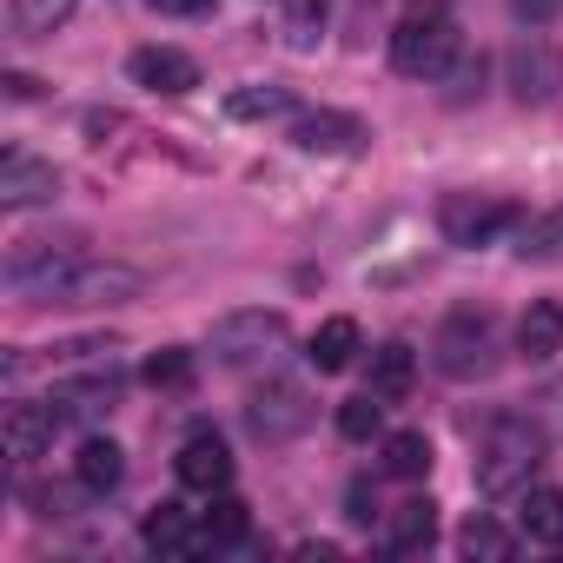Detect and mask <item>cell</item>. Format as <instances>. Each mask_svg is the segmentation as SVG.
<instances>
[{"instance_id":"6da1fadb","label":"cell","mask_w":563,"mask_h":563,"mask_svg":"<svg viewBox=\"0 0 563 563\" xmlns=\"http://www.w3.org/2000/svg\"><path fill=\"white\" fill-rule=\"evenodd\" d=\"M87 265V239L80 232H34V239H21L14 252H8V286L27 299V306H47V299H60L67 292V278Z\"/></svg>"},{"instance_id":"7a4b0ae2","label":"cell","mask_w":563,"mask_h":563,"mask_svg":"<svg viewBox=\"0 0 563 563\" xmlns=\"http://www.w3.org/2000/svg\"><path fill=\"white\" fill-rule=\"evenodd\" d=\"M451 60H457V21H451V8H438V0L405 8L398 27H391V67L405 80H438V74H451Z\"/></svg>"},{"instance_id":"3957f363","label":"cell","mask_w":563,"mask_h":563,"mask_svg":"<svg viewBox=\"0 0 563 563\" xmlns=\"http://www.w3.org/2000/svg\"><path fill=\"white\" fill-rule=\"evenodd\" d=\"M543 451V431L530 418H497L477 444V490L484 497H510V490H530V464Z\"/></svg>"},{"instance_id":"277c9868","label":"cell","mask_w":563,"mask_h":563,"mask_svg":"<svg viewBox=\"0 0 563 563\" xmlns=\"http://www.w3.org/2000/svg\"><path fill=\"white\" fill-rule=\"evenodd\" d=\"M431 358H438V372L444 378H490V365H497V319L484 312V306H464V312H451L444 325H438V339H431Z\"/></svg>"},{"instance_id":"5b68a950","label":"cell","mask_w":563,"mask_h":563,"mask_svg":"<svg viewBox=\"0 0 563 563\" xmlns=\"http://www.w3.org/2000/svg\"><path fill=\"white\" fill-rule=\"evenodd\" d=\"M286 339H292L286 312H265V306L225 312V319L212 325V358H219V365H265V358L286 352Z\"/></svg>"},{"instance_id":"8992f818","label":"cell","mask_w":563,"mask_h":563,"mask_svg":"<svg viewBox=\"0 0 563 563\" xmlns=\"http://www.w3.org/2000/svg\"><path fill=\"white\" fill-rule=\"evenodd\" d=\"M517 225H523V212L510 199H490V192H444L438 199V232L451 245H490Z\"/></svg>"},{"instance_id":"52a82bcc","label":"cell","mask_w":563,"mask_h":563,"mask_svg":"<svg viewBox=\"0 0 563 563\" xmlns=\"http://www.w3.org/2000/svg\"><path fill=\"white\" fill-rule=\"evenodd\" d=\"M306 424H312V398L292 378H272L245 398V431L258 444H292V438H306Z\"/></svg>"},{"instance_id":"ba28073f","label":"cell","mask_w":563,"mask_h":563,"mask_svg":"<svg viewBox=\"0 0 563 563\" xmlns=\"http://www.w3.org/2000/svg\"><path fill=\"white\" fill-rule=\"evenodd\" d=\"M556 87H563V54H556L543 34H523V41L510 47V93H517L523 107H543Z\"/></svg>"},{"instance_id":"9c48e42d","label":"cell","mask_w":563,"mask_h":563,"mask_svg":"<svg viewBox=\"0 0 563 563\" xmlns=\"http://www.w3.org/2000/svg\"><path fill=\"white\" fill-rule=\"evenodd\" d=\"M140 286L146 278L133 272V265H80L74 278H67V292L54 299V306H126V299H140Z\"/></svg>"},{"instance_id":"30bf717a","label":"cell","mask_w":563,"mask_h":563,"mask_svg":"<svg viewBox=\"0 0 563 563\" xmlns=\"http://www.w3.org/2000/svg\"><path fill=\"white\" fill-rule=\"evenodd\" d=\"M372 133H365V120H352V113H332V107H319V113H299L292 120V146L299 153H325V159H339V153H358Z\"/></svg>"},{"instance_id":"8fae6325","label":"cell","mask_w":563,"mask_h":563,"mask_svg":"<svg viewBox=\"0 0 563 563\" xmlns=\"http://www.w3.org/2000/svg\"><path fill=\"white\" fill-rule=\"evenodd\" d=\"M173 471H179V484H186V490H206V497H219V490L232 484V451H225L212 431H192V438L179 444Z\"/></svg>"},{"instance_id":"7c38bea8","label":"cell","mask_w":563,"mask_h":563,"mask_svg":"<svg viewBox=\"0 0 563 563\" xmlns=\"http://www.w3.org/2000/svg\"><path fill=\"white\" fill-rule=\"evenodd\" d=\"M54 192H60V173L47 159H34V153H8V159H0V206H8V212H27V206H41Z\"/></svg>"},{"instance_id":"4fadbf2b","label":"cell","mask_w":563,"mask_h":563,"mask_svg":"<svg viewBox=\"0 0 563 563\" xmlns=\"http://www.w3.org/2000/svg\"><path fill=\"white\" fill-rule=\"evenodd\" d=\"M126 74H133V87H146V93H192V87H199V60L179 54V47H140V54L126 60Z\"/></svg>"},{"instance_id":"5bb4252c","label":"cell","mask_w":563,"mask_h":563,"mask_svg":"<svg viewBox=\"0 0 563 563\" xmlns=\"http://www.w3.org/2000/svg\"><path fill=\"white\" fill-rule=\"evenodd\" d=\"M54 431H60V411H54V405H8V418H0V438H8V457H14V464L47 457Z\"/></svg>"},{"instance_id":"9a60e30c","label":"cell","mask_w":563,"mask_h":563,"mask_svg":"<svg viewBox=\"0 0 563 563\" xmlns=\"http://www.w3.org/2000/svg\"><path fill=\"white\" fill-rule=\"evenodd\" d=\"M47 405L60 411V424H67V418H100V411H113V405H120V372H87V378H60V385L47 391Z\"/></svg>"},{"instance_id":"2e32d148","label":"cell","mask_w":563,"mask_h":563,"mask_svg":"<svg viewBox=\"0 0 563 563\" xmlns=\"http://www.w3.org/2000/svg\"><path fill=\"white\" fill-rule=\"evenodd\" d=\"M140 543L159 550V556H192V550H206V530H192V517L179 504H159V510H146Z\"/></svg>"},{"instance_id":"e0dca14e","label":"cell","mask_w":563,"mask_h":563,"mask_svg":"<svg viewBox=\"0 0 563 563\" xmlns=\"http://www.w3.org/2000/svg\"><path fill=\"white\" fill-rule=\"evenodd\" d=\"M517 352H523L530 365H543V358L563 352V306H556V299H537V306L517 319Z\"/></svg>"},{"instance_id":"ac0fdd59","label":"cell","mask_w":563,"mask_h":563,"mask_svg":"<svg viewBox=\"0 0 563 563\" xmlns=\"http://www.w3.org/2000/svg\"><path fill=\"white\" fill-rule=\"evenodd\" d=\"M74 477H80V490L107 497V490H120V477H126V451H120L113 438H87L80 457H74Z\"/></svg>"},{"instance_id":"d6986e66","label":"cell","mask_w":563,"mask_h":563,"mask_svg":"<svg viewBox=\"0 0 563 563\" xmlns=\"http://www.w3.org/2000/svg\"><path fill=\"white\" fill-rule=\"evenodd\" d=\"M438 537V504L431 497H405L391 517H385V543L398 550V556H411V550H424Z\"/></svg>"},{"instance_id":"ffe728a7","label":"cell","mask_w":563,"mask_h":563,"mask_svg":"<svg viewBox=\"0 0 563 563\" xmlns=\"http://www.w3.org/2000/svg\"><path fill=\"white\" fill-rule=\"evenodd\" d=\"M517 523L530 543H563V490L556 484H530L517 504Z\"/></svg>"},{"instance_id":"44dd1931","label":"cell","mask_w":563,"mask_h":563,"mask_svg":"<svg viewBox=\"0 0 563 563\" xmlns=\"http://www.w3.org/2000/svg\"><path fill=\"white\" fill-rule=\"evenodd\" d=\"M358 352H365V332H358V319H325V325L312 332V352H306V358H312L319 372H345Z\"/></svg>"},{"instance_id":"7402d4cb","label":"cell","mask_w":563,"mask_h":563,"mask_svg":"<svg viewBox=\"0 0 563 563\" xmlns=\"http://www.w3.org/2000/svg\"><path fill=\"white\" fill-rule=\"evenodd\" d=\"M411 372H418V352H411L405 339H391V345L372 352V391H378L385 405H398V398L411 391Z\"/></svg>"},{"instance_id":"603a6c76","label":"cell","mask_w":563,"mask_h":563,"mask_svg":"<svg viewBox=\"0 0 563 563\" xmlns=\"http://www.w3.org/2000/svg\"><path fill=\"white\" fill-rule=\"evenodd\" d=\"M378 471H385V477H398V484H418V477L431 471V438H424V431H391V438H385Z\"/></svg>"},{"instance_id":"cb8c5ba5","label":"cell","mask_w":563,"mask_h":563,"mask_svg":"<svg viewBox=\"0 0 563 563\" xmlns=\"http://www.w3.org/2000/svg\"><path fill=\"white\" fill-rule=\"evenodd\" d=\"M457 550H464V556H484V563H504V556L517 550V537H510L497 517H484V510H477V517H464V530H457Z\"/></svg>"},{"instance_id":"d4e9b609","label":"cell","mask_w":563,"mask_h":563,"mask_svg":"<svg viewBox=\"0 0 563 563\" xmlns=\"http://www.w3.org/2000/svg\"><path fill=\"white\" fill-rule=\"evenodd\" d=\"M517 258H563V206L517 225Z\"/></svg>"},{"instance_id":"484cf974","label":"cell","mask_w":563,"mask_h":563,"mask_svg":"<svg viewBox=\"0 0 563 563\" xmlns=\"http://www.w3.org/2000/svg\"><path fill=\"white\" fill-rule=\"evenodd\" d=\"M225 113L232 120H278V113H292V93L286 87H239V93H225Z\"/></svg>"},{"instance_id":"4316f807","label":"cell","mask_w":563,"mask_h":563,"mask_svg":"<svg viewBox=\"0 0 563 563\" xmlns=\"http://www.w3.org/2000/svg\"><path fill=\"white\" fill-rule=\"evenodd\" d=\"M146 385H153V391H186V385H192V352L159 345V352L146 358Z\"/></svg>"},{"instance_id":"83f0119b","label":"cell","mask_w":563,"mask_h":563,"mask_svg":"<svg viewBox=\"0 0 563 563\" xmlns=\"http://www.w3.org/2000/svg\"><path fill=\"white\" fill-rule=\"evenodd\" d=\"M378 418H385V398H378V391H358V398H345V405H339V431H345L352 444L378 438Z\"/></svg>"},{"instance_id":"f1b7e54d","label":"cell","mask_w":563,"mask_h":563,"mask_svg":"<svg viewBox=\"0 0 563 563\" xmlns=\"http://www.w3.org/2000/svg\"><path fill=\"white\" fill-rule=\"evenodd\" d=\"M8 14H14L21 34H54L74 14V0H8Z\"/></svg>"},{"instance_id":"f546056e","label":"cell","mask_w":563,"mask_h":563,"mask_svg":"<svg viewBox=\"0 0 563 563\" xmlns=\"http://www.w3.org/2000/svg\"><path fill=\"white\" fill-rule=\"evenodd\" d=\"M245 530H252V517H245V504L219 490V504L206 510V543H245Z\"/></svg>"},{"instance_id":"4dcf8cb0","label":"cell","mask_w":563,"mask_h":563,"mask_svg":"<svg viewBox=\"0 0 563 563\" xmlns=\"http://www.w3.org/2000/svg\"><path fill=\"white\" fill-rule=\"evenodd\" d=\"M530 424H537L550 444H563V378H550V385L530 398Z\"/></svg>"},{"instance_id":"1f68e13d","label":"cell","mask_w":563,"mask_h":563,"mask_svg":"<svg viewBox=\"0 0 563 563\" xmlns=\"http://www.w3.org/2000/svg\"><path fill=\"white\" fill-rule=\"evenodd\" d=\"M219 0H153V14H173V21H192V14H212Z\"/></svg>"},{"instance_id":"d6a6232c","label":"cell","mask_w":563,"mask_h":563,"mask_svg":"<svg viewBox=\"0 0 563 563\" xmlns=\"http://www.w3.org/2000/svg\"><path fill=\"white\" fill-rule=\"evenodd\" d=\"M0 87H8V100H34V93H41V80H34V74H8Z\"/></svg>"},{"instance_id":"836d02e7","label":"cell","mask_w":563,"mask_h":563,"mask_svg":"<svg viewBox=\"0 0 563 563\" xmlns=\"http://www.w3.org/2000/svg\"><path fill=\"white\" fill-rule=\"evenodd\" d=\"M510 8H517L523 21H550V14H556V0H510Z\"/></svg>"},{"instance_id":"e575fe53","label":"cell","mask_w":563,"mask_h":563,"mask_svg":"<svg viewBox=\"0 0 563 563\" xmlns=\"http://www.w3.org/2000/svg\"><path fill=\"white\" fill-rule=\"evenodd\" d=\"M306 563H339V543H299Z\"/></svg>"}]
</instances>
